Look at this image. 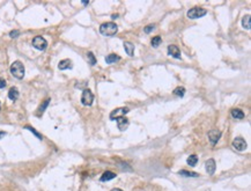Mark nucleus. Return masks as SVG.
<instances>
[{
  "instance_id": "f3484780",
  "label": "nucleus",
  "mask_w": 251,
  "mask_h": 191,
  "mask_svg": "<svg viewBox=\"0 0 251 191\" xmlns=\"http://www.w3.org/2000/svg\"><path fill=\"white\" fill-rule=\"evenodd\" d=\"M232 116L236 119H243L244 118V112L241 109H233L232 110Z\"/></svg>"
},
{
  "instance_id": "393cba45",
  "label": "nucleus",
  "mask_w": 251,
  "mask_h": 191,
  "mask_svg": "<svg viewBox=\"0 0 251 191\" xmlns=\"http://www.w3.org/2000/svg\"><path fill=\"white\" fill-rule=\"evenodd\" d=\"M24 129H27V130H29V131H31V132H32V133H34V134H35V136H36V137H37L38 139H41V140L43 139V137H42V134H39V133H38V132H37V131H36V130L34 129V127H31V126H26Z\"/></svg>"
},
{
  "instance_id": "4be33fe9",
  "label": "nucleus",
  "mask_w": 251,
  "mask_h": 191,
  "mask_svg": "<svg viewBox=\"0 0 251 191\" xmlns=\"http://www.w3.org/2000/svg\"><path fill=\"white\" fill-rule=\"evenodd\" d=\"M161 42H162V38L160 37V36H155V37H153V39H152V46L153 48H158L160 44H161Z\"/></svg>"
},
{
  "instance_id": "423d86ee",
  "label": "nucleus",
  "mask_w": 251,
  "mask_h": 191,
  "mask_svg": "<svg viewBox=\"0 0 251 191\" xmlns=\"http://www.w3.org/2000/svg\"><path fill=\"white\" fill-rule=\"evenodd\" d=\"M129 111H130V109H129V108H125V107H123V108H117V109H115V110L110 113V119H111V120H115V119H117L118 117L125 116Z\"/></svg>"
},
{
  "instance_id": "1a4fd4ad",
  "label": "nucleus",
  "mask_w": 251,
  "mask_h": 191,
  "mask_svg": "<svg viewBox=\"0 0 251 191\" xmlns=\"http://www.w3.org/2000/svg\"><path fill=\"white\" fill-rule=\"evenodd\" d=\"M167 52L169 56L176 58V59H180V50L178 49V46L176 45H169L167 49Z\"/></svg>"
},
{
  "instance_id": "dca6fc26",
  "label": "nucleus",
  "mask_w": 251,
  "mask_h": 191,
  "mask_svg": "<svg viewBox=\"0 0 251 191\" xmlns=\"http://www.w3.org/2000/svg\"><path fill=\"white\" fill-rule=\"evenodd\" d=\"M116 177V174L112 173V172H105L103 173V175L101 176V181L102 182H105V181H110V180H113Z\"/></svg>"
},
{
  "instance_id": "c85d7f7f",
  "label": "nucleus",
  "mask_w": 251,
  "mask_h": 191,
  "mask_svg": "<svg viewBox=\"0 0 251 191\" xmlns=\"http://www.w3.org/2000/svg\"><path fill=\"white\" fill-rule=\"evenodd\" d=\"M6 136V132L5 131H0V139L2 138V137H5Z\"/></svg>"
},
{
  "instance_id": "ddd939ff",
  "label": "nucleus",
  "mask_w": 251,
  "mask_h": 191,
  "mask_svg": "<svg viewBox=\"0 0 251 191\" xmlns=\"http://www.w3.org/2000/svg\"><path fill=\"white\" fill-rule=\"evenodd\" d=\"M124 49H125L126 53H127L130 57L133 56V53H134V45H133L131 42H124Z\"/></svg>"
},
{
  "instance_id": "5701e85b",
  "label": "nucleus",
  "mask_w": 251,
  "mask_h": 191,
  "mask_svg": "<svg viewBox=\"0 0 251 191\" xmlns=\"http://www.w3.org/2000/svg\"><path fill=\"white\" fill-rule=\"evenodd\" d=\"M197 162H198L197 155H190V156L187 158V165H189V166H196Z\"/></svg>"
},
{
  "instance_id": "f8f14e48",
  "label": "nucleus",
  "mask_w": 251,
  "mask_h": 191,
  "mask_svg": "<svg viewBox=\"0 0 251 191\" xmlns=\"http://www.w3.org/2000/svg\"><path fill=\"white\" fill-rule=\"evenodd\" d=\"M215 168H216V166H215V161L213 159H210L206 161V170H207L208 175H213L215 173Z\"/></svg>"
},
{
  "instance_id": "4468645a",
  "label": "nucleus",
  "mask_w": 251,
  "mask_h": 191,
  "mask_svg": "<svg viewBox=\"0 0 251 191\" xmlns=\"http://www.w3.org/2000/svg\"><path fill=\"white\" fill-rule=\"evenodd\" d=\"M8 98L12 101H16L19 98V91L16 87H12L8 92Z\"/></svg>"
},
{
  "instance_id": "f03ea898",
  "label": "nucleus",
  "mask_w": 251,
  "mask_h": 191,
  "mask_svg": "<svg viewBox=\"0 0 251 191\" xmlns=\"http://www.w3.org/2000/svg\"><path fill=\"white\" fill-rule=\"evenodd\" d=\"M10 73L16 79H22L24 77V66L21 62L16 60L10 65Z\"/></svg>"
},
{
  "instance_id": "a878e982",
  "label": "nucleus",
  "mask_w": 251,
  "mask_h": 191,
  "mask_svg": "<svg viewBox=\"0 0 251 191\" xmlns=\"http://www.w3.org/2000/svg\"><path fill=\"white\" fill-rule=\"evenodd\" d=\"M154 28H155V24H148L147 27H145L144 31H145L146 34H149L151 31H153V30H154Z\"/></svg>"
},
{
  "instance_id": "20e7f679",
  "label": "nucleus",
  "mask_w": 251,
  "mask_h": 191,
  "mask_svg": "<svg viewBox=\"0 0 251 191\" xmlns=\"http://www.w3.org/2000/svg\"><path fill=\"white\" fill-rule=\"evenodd\" d=\"M32 46H34L35 49H37V50L43 51V50L46 49L48 42H46V39H45L44 37H42V36H36V37L32 39Z\"/></svg>"
},
{
  "instance_id": "f257e3e1",
  "label": "nucleus",
  "mask_w": 251,
  "mask_h": 191,
  "mask_svg": "<svg viewBox=\"0 0 251 191\" xmlns=\"http://www.w3.org/2000/svg\"><path fill=\"white\" fill-rule=\"evenodd\" d=\"M117 31H118V27L113 22H106V23H103L100 27V33L103 36H109L110 37V36L116 35Z\"/></svg>"
},
{
  "instance_id": "c756f323",
  "label": "nucleus",
  "mask_w": 251,
  "mask_h": 191,
  "mask_svg": "<svg viewBox=\"0 0 251 191\" xmlns=\"http://www.w3.org/2000/svg\"><path fill=\"white\" fill-rule=\"evenodd\" d=\"M111 191H123L122 189H118V188H116V189H112Z\"/></svg>"
},
{
  "instance_id": "bb28decb",
  "label": "nucleus",
  "mask_w": 251,
  "mask_h": 191,
  "mask_svg": "<svg viewBox=\"0 0 251 191\" xmlns=\"http://www.w3.org/2000/svg\"><path fill=\"white\" fill-rule=\"evenodd\" d=\"M19 35H20V31H19V30H12V31L9 33V36H10L12 38H16Z\"/></svg>"
},
{
  "instance_id": "6ab92c4d",
  "label": "nucleus",
  "mask_w": 251,
  "mask_h": 191,
  "mask_svg": "<svg viewBox=\"0 0 251 191\" xmlns=\"http://www.w3.org/2000/svg\"><path fill=\"white\" fill-rule=\"evenodd\" d=\"M242 26L243 28H245L247 30H250L251 29V24H250V15H245L242 20Z\"/></svg>"
},
{
  "instance_id": "9d476101",
  "label": "nucleus",
  "mask_w": 251,
  "mask_h": 191,
  "mask_svg": "<svg viewBox=\"0 0 251 191\" xmlns=\"http://www.w3.org/2000/svg\"><path fill=\"white\" fill-rule=\"evenodd\" d=\"M117 125H118V129L120 130V131H125L127 127H129V124H130V122H129V119L125 117V116H122V117H118L117 119Z\"/></svg>"
},
{
  "instance_id": "a211bd4d",
  "label": "nucleus",
  "mask_w": 251,
  "mask_h": 191,
  "mask_svg": "<svg viewBox=\"0 0 251 191\" xmlns=\"http://www.w3.org/2000/svg\"><path fill=\"white\" fill-rule=\"evenodd\" d=\"M49 103H50V98H46V100H44V102L41 104V107L38 108V112H37V116H41V115H43V112L45 111V109H46V107L49 105Z\"/></svg>"
},
{
  "instance_id": "7ed1b4c3",
  "label": "nucleus",
  "mask_w": 251,
  "mask_h": 191,
  "mask_svg": "<svg viewBox=\"0 0 251 191\" xmlns=\"http://www.w3.org/2000/svg\"><path fill=\"white\" fill-rule=\"evenodd\" d=\"M207 14V10L204 9V8H200V7H193L191 8L189 12H187V16L192 20H196V19H199V17H203L204 15Z\"/></svg>"
},
{
  "instance_id": "2eb2a0df",
  "label": "nucleus",
  "mask_w": 251,
  "mask_h": 191,
  "mask_svg": "<svg viewBox=\"0 0 251 191\" xmlns=\"http://www.w3.org/2000/svg\"><path fill=\"white\" fill-rule=\"evenodd\" d=\"M118 60H120V57L117 56V55H115V53L108 55V56L105 57V63H106V64H113V63H116V62H118Z\"/></svg>"
},
{
  "instance_id": "cd10ccee",
  "label": "nucleus",
  "mask_w": 251,
  "mask_h": 191,
  "mask_svg": "<svg viewBox=\"0 0 251 191\" xmlns=\"http://www.w3.org/2000/svg\"><path fill=\"white\" fill-rule=\"evenodd\" d=\"M6 87V80L5 79H0V89Z\"/></svg>"
},
{
  "instance_id": "39448f33",
  "label": "nucleus",
  "mask_w": 251,
  "mask_h": 191,
  "mask_svg": "<svg viewBox=\"0 0 251 191\" xmlns=\"http://www.w3.org/2000/svg\"><path fill=\"white\" fill-rule=\"evenodd\" d=\"M94 101V95L89 89H84L81 96V103L84 105H91Z\"/></svg>"
},
{
  "instance_id": "b1692460",
  "label": "nucleus",
  "mask_w": 251,
  "mask_h": 191,
  "mask_svg": "<svg viewBox=\"0 0 251 191\" xmlns=\"http://www.w3.org/2000/svg\"><path fill=\"white\" fill-rule=\"evenodd\" d=\"M87 58H88L89 64H90L91 66H94V65L96 64V58H95V56H94L93 52H88V53H87Z\"/></svg>"
},
{
  "instance_id": "9b49d317",
  "label": "nucleus",
  "mask_w": 251,
  "mask_h": 191,
  "mask_svg": "<svg viewBox=\"0 0 251 191\" xmlns=\"http://www.w3.org/2000/svg\"><path fill=\"white\" fill-rule=\"evenodd\" d=\"M73 67V64H72V60L70 59H64V60H60L59 64H58V69L64 71V70H71Z\"/></svg>"
},
{
  "instance_id": "412c9836",
  "label": "nucleus",
  "mask_w": 251,
  "mask_h": 191,
  "mask_svg": "<svg viewBox=\"0 0 251 191\" xmlns=\"http://www.w3.org/2000/svg\"><path fill=\"white\" fill-rule=\"evenodd\" d=\"M184 94H185V88H184V87H177V88H175V91H174V95H176V96L183 97Z\"/></svg>"
},
{
  "instance_id": "6e6552de",
  "label": "nucleus",
  "mask_w": 251,
  "mask_h": 191,
  "mask_svg": "<svg viewBox=\"0 0 251 191\" xmlns=\"http://www.w3.org/2000/svg\"><path fill=\"white\" fill-rule=\"evenodd\" d=\"M220 138H221V131H219V130H211L208 132V139L212 143V145H215L219 141Z\"/></svg>"
},
{
  "instance_id": "aec40b11",
  "label": "nucleus",
  "mask_w": 251,
  "mask_h": 191,
  "mask_svg": "<svg viewBox=\"0 0 251 191\" xmlns=\"http://www.w3.org/2000/svg\"><path fill=\"white\" fill-rule=\"evenodd\" d=\"M178 174L183 175V176H186V177H198L199 176V174L193 173V172H187V170H179Z\"/></svg>"
},
{
  "instance_id": "0eeeda50",
  "label": "nucleus",
  "mask_w": 251,
  "mask_h": 191,
  "mask_svg": "<svg viewBox=\"0 0 251 191\" xmlns=\"http://www.w3.org/2000/svg\"><path fill=\"white\" fill-rule=\"evenodd\" d=\"M247 143H245V140L243 139V138H236V139H234L233 140V147L236 149V151H240V152H242V151H244L245 148H247Z\"/></svg>"
},
{
  "instance_id": "7c9ffc66",
  "label": "nucleus",
  "mask_w": 251,
  "mask_h": 191,
  "mask_svg": "<svg viewBox=\"0 0 251 191\" xmlns=\"http://www.w3.org/2000/svg\"><path fill=\"white\" fill-rule=\"evenodd\" d=\"M82 3H84V5H88L89 2H88V1H82Z\"/></svg>"
}]
</instances>
